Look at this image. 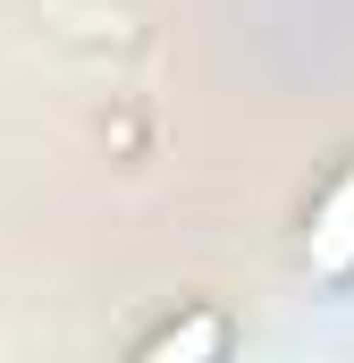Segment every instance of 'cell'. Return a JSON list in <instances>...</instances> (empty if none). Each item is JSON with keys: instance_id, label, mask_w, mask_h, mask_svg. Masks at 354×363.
<instances>
[{"instance_id": "1", "label": "cell", "mask_w": 354, "mask_h": 363, "mask_svg": "<svg viewBox=\"0 0 354 363\" xmlns=\"http://www.w3.org/2000/svg\"><path fill=\"white\" fill-rule=\"evenodd\" d=\"M295 262L304 279L354 296V152L329 161V178L304 194V220H295Z\"/></svg>"}, {"instance_id": "2", "label": "cell", "mask_w": 354, "mask_h": 363, "mask_svg": "<svg viewBox=\"0 0 354 363\" xmlns=\"http://www.w3.org/2000/svg\"><path fill=\"white\" fill-rule=\"evenodd\" d=\"M228 313H211V304H194V313H169L161 330H144L135 338V363H211V355H228Z\"/></svg>"}]
</instances>
